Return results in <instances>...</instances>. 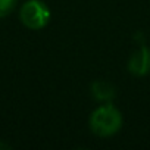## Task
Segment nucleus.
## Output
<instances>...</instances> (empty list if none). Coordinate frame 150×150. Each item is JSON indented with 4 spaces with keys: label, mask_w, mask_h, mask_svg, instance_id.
<instances>
[{
    "label": "nucleus",
    "mask_w": 150,
    "mask_h": 150,
    "mask_svg": "<svg viewBox=\"0 0 150 150\" xmlns=\"http://www.w3.org/2000/svg\"><path fill=\"white\" fill-rule=\"evenodd\" d=\"M122 125L121 112L110 103L97 108L90 118V128L99 137H109L119 131Z\"/></svg>",
    "instance_id": "obj_1"
},
{
    "label": "nucleus",
    "mask_w": 150,
    "mask_h": 150,
    "mask_svg": "<svg viewBox=\"0 0 150 150\" xmlns=\"http://www.w3.org/2000/svg\"><path fill=\"white\" fill-rule=\"evenodd\" d=\"M21 22L31 30H40L46 27L50 21V11L46 3L40 0H28L21 8L19 12Z\"/></svg>",
    "instance_id": "obj_2"
},
{
    "label": "nucleus",
    "mask_w": 150,
    "mask_h": 150,
    "mask_svg": "<svg viewBox=\"0 0 150 150\" xmlns=\"http://www.w3.org/2000/svg\"><path fill=\"white\" fill-rule=\"evenodd\" d=\"M128 71L134 75H146L150 72V49L141 44V47L132 53L128 62Z\"/></svg>",
    "instance_id": "obj_3"
},
{
    "label": "nucleus",
    "mask_w": 150,
    "mask_h": 150,
    "mask_svg": "<svg viewBox=\"0 0 150 150\" xmlns=\"http://www.w3.org/2000/svg\"><path fill=\"white\" fill-rule=\"evenodd\" d=\"M91 93H93L94 99L100 100V102H110L116 94L113 84H110L109 81H105V80L94 81L91 84Z\"/></svg>",
    "instance_id": "obj_4"
},
{
    "label": "nucleus",
    "mask_w": 150,
    "mask_h": 150,
    "mask_svg": "<svg viewBox=\"0 0 150 150\" xmlns=\"http://www.w3.org/2000/svg\"><path fill=\"white\" fill-rule=\"evenodd\" d=\"M16 5V0H0V18L9 15Z\"/></svg>",
    "instance_id": "obj_5"
},
{
    "label": "nucleus",
    "mask_w": 150,
    "mask_h": 150,
    "mask_svg": "<svg viewBox=\"0 0 150 150\" xmlns=\"http://www.w3.org/2000/svg\"><path fill=\"white\" fill-rule=\"evenodd\" d=\"M3 149H9V146L6 143H3V141H0V150H3Z\"/></svg>",
    "instance_id": "obj_6"
}]
</instances>
